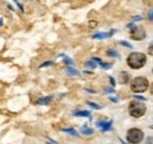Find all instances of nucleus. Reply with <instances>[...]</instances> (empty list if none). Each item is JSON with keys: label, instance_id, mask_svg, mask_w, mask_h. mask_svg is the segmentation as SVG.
I'll list each match as a JSON object with an SVG mask.
<instances>
[{"label": "nucleus", "instance_id": "nucleus-19", "mask_svg": "<svg viewBox=\"0 0 153 144\" xmlns=\"http://www.w3.org/2000/svg\"><path fill=\"white\" fill-rule=\"evenodd\" d=\"M100 66H101L104 69H110V68H111V65H110V63H102V62H101Z\"/></svg>", "mask_w": 153, "mask_h": 144}, {"label": "nucleus", "instance_id": "nucleus-16", "mask_svg": "<svg viewBox=\"0 0 153 144\" xmlns=\"http://www.w3.org/2000/svg\"><path fill=\"white\" fill-rule=\"evenodd\" d=\"M120 45H121V46H125V47H127V48H132V45L128 43V42H126V41H120Z\"/></svg>", "mask_w": 153, "mask_h": 144}, {"label": "nucleus", "instance_id": "nucleus-18", "mask_svg": "<svg viewBox=\"0 0 153 144\" xmlns=\"http://www.w3.org/2000/svg\"><path fill=\"white\" fill-rule=\"evenodd\" d=\"M86 66H87V67H91V68H96L97 67V65L94 63V61H90V62H87Z\"/></svg>", "mask_w": 153, "mask_h": 144}, {"label": "nucleus", "instance_id": "nucleus-7", "mask_svg": "<svg viewBox=\"0 0 153 144\" xmlns=\"http://www.w3.org/2000/svg\"><path fill=\"white\" fill-rule=\"evenodd\" d=\"M51 101H52V96H46V97H41V98H39L37 103L40 104V106H46V104L51 103Z\"/></svg>", "mask_w": 153, "mask_h": 144}, {"label": "nucleus", "instance_id": "nucleus-21", "mask_svg": "<svg viewBox=\"0 0 153 144\" xmlns=\"http://www.w3.org/2000/svg\"><path fill=\"white\" fill-rule=\"evenodd\" d=\"M149 19H150V21H153V10L149 12Z\"/></svg>", "mask_w": 153, "mask_h": 144}, {"label": "nucleus", "instance_id": "nucleus-12", "mask_svg": "<svg viewBox=\"0 0 153 144\" xmlns=\"http://www.w3.org/2000/svg\"><path fill=\"white\" fill-rule=\"evenodd\" d=\"M81 132H82L84 135H92V134H93V130H92V129H90V128L84 126V128L81 129Z\"/></svg>", "mask_w": 153, "mask_h": 144}, {"label": "nucleus", "instance_id": "nucleus-3", "mask_svg": "<svg viewBox=\"0 0 153 144\" xmlns=\"http://www.w3.org/2000/svg\"><path fill=\"white\" fill-rule=\"evenodd\" d=\"M131 89L133 90L134 93H143V91L147 90L149 89V80L143 76L135 77L131 83Z\"/></svg>", "mask_w": 153, "mask_h": 144}, {"label": "nucleus", "instance_id": "nucleus-20", "mask_svg": "<svg viewBox=\"0 0 153 144\" xmlns=\"http://www.w3.org/2000/svg\"><path fill=\"white\" fill-rule=\"evenodd\" d=\"M149 54L153 55V42H151V45H150V47H149Z\"/></svg>", "mask_w": 153, "mask_h": 144}, {"label": "nucleus", "instance_id": "nucleus-5", "mask_svg": "<svg viewBox=\"0 0 153 144\" xmlns=\"http://www.w3.org/2000/svg\"><path fill=\"white\" fill-rule=\"evenodd\" d=\"M131 36L134 40H143V39H145L146 33H145L144 28H141V27H133V28H131Z\"/></svg>", "mask_w": 153, "mask_h": 144}, {"label": "nucleus", "instance_id": "nucleus-11", "mask_svg": "<svg viewBox=\"0 0 153 144\" xmlns=\"http://www.w3.org/2000/svg\"><path fill=\"white\" fill-rule=\"evenodd\" d=\"M62 131H65L67 134H71L73 136H78V132H76L74 129H72V128H65V129H62Z\"/></svg>", "mask_w": 153, "mask_h": 144}, {"label": "nucleus", "instance_id": "nucleus-6", "mask_svg": "<svg viewBox=\"0 0 153 144\" xmlns=\"http://www.w3.org/2000/svg\"><path fill=\"white\" fill-rule=\"evenodd\" d=\"M97 126H99L102 131H107V130L111 129V126H112V121H110V122H98Z\"/></svg>", "mask_w": 153, "mask_h": 144}, {"label": "nucleus", "instance_id": "nucleus-17", "mask_svg": "<svg viewBox=\"0 0 153 144\" xmlns=\"http://www.w3.org/2000/svg\"><path fill=\"white\" fill-rule=\"evenodd\" d=\"M87 104H88L90 107H92V108H94V109H100V108H101L100 106H98V104L93 103V102H87Z\"/></svg>", "mask_w": 153, "mask_h": 144}, {"label": "nucleus", "instance_id": "nucleus-15", "mask_svg": "<svg viewBox=\"0 0 153 144\" xmlns=\"http://www.w3.org/2000/svg\"><path fill=\"white\" fill-rule=\"evenodd\" d=\"M61 57H62V59H64V60H65V61H66L68 65H72V63H73V61H72L70 57H67L66 55H61Z\"/></svg>", "mask_w": 153, "mask_h": 144}, {"label": "nucleus", "instance_id": "nucleus-27", "mask_svg": "<svg viewBox=\"0 0 153 144\" xmlns=\"http://www.w3.org/2000/svg\"><path fill=\"white\" fill-rule=\"evenodd\" d=\"M47 144H51V143H47Z\"/></svg>", "mask_w": 153, "mask_h": 144}, {"label": "nucleus", "instance_id": "nucleus-24", "mask_svg": "<svg viewBox=\"0 0 153 144\" xmlns=\"http://www.w3.org/2000/svg\"><path fill=\"white\" fill-rule=\"evenodd\" d=\"M135 98H138V100H145V97H143V96H135Z\"/></svg>", "mask_w": 153, "mask_h": 144}, {"label": "nucleus", "instance_id": "nucleus-14", "mask_svg": "<svg viewBox=\"0 0 153 144\" xmlns=\"http://www.w3.org/2000/svg\"><path fill=\"white\" fill-rule=\"evenodd\" d=\"M67 73L71 74V75H79V72L74 68H72V67H67Z\"/></svg>", "mask_w": 153, "mask_h": 144}, {"label": "nucleus", "instance_id": "nucleus-13", "mask_svg": "<svg viewBox=\"0 0 153 144\" xmlns=\"http://www.w3.org/2000/svg\"><path fill=\"white\" fill-rule=\"evenodd\" d=\"M107 55H108V56H113V57H120V56H119V53L113 51V49L107 51Z\"/></svg>", "mask_w": 153, "mask_h": 144}, {"label": "nucleus", "instance_id": "nucleus-25", "mask_svg": "<svg viewBox=\"0 0 153 144\" xmlns=\"http://www.w3.org/2000/svg\"><path fill=\"white\" fill-rule=\"evenodd\" d=\"M111 101H113V102H117L118 100H117V98H114V97H111Z\"/></svg>", "mask_w": 153, "mask_h": 144}, {"label": "nucleus", "instance_id": "nucleus-9", "mask_svg": "<svg viewBox=\"0 0 153 144\" xmlns=\"http://www.w3.org/2000/svg\"><path fill=\"white\" fill-rule=\"evenodd\" d=\"M113 33H114V31L108 32V33H97L93 35V39H106V37H110Z\"/></svg>", "mask_w": 153, "mask_h": 144}, {"label": "nucleus", "instance_id": "nucleus-10", "mask_svg": "<svg viewBox=\"0 0 153 144\" xmlns=\"http://www.w3.org/2000/svg\"><path fill=\"white\" fill-rule=\"evenodd\" d=\"M119 79H120V83H127V81H128V74L125 72H123L121 74H120Z\"/></svg>", "mask_w": 153, "mask_h": 144}, {"label": "nucleus", "instance_id": "nucleus-4", "mask_svg": "<svg viewBox=\"0 0 153 144\" xmlns=\"http://www.w3.org/2000/svg\"><path fill=\"white\" fill-rule=\"evenodd\" d=\"M127 141L131 144H139L143 140H144V132L140 130V129H130L128 132H127Z\"/></svg>", "mask_w": 153, "mask_h": 144}, {"label": "nucleus", "instance_id": "nucleus-26", "mask_svg": "<svg viewBox=\"0 0 153 144\" xmlns=\"http://www.w3.org/2000/svg\"><path fill=\"white\" fill-rule=\"evenodd\" d=\"M150 90H151V94L153 95V83H152V86H151V89Z\"/></svg>", "mask_w": 153, "mask_h": 144}, {"label": "nucleus", "instance_id": "nucleus-22", "mask_svg": "<svg viewBox=\"0 0 153 144\" xmlns=\"http://www.w3.org/2000/svg\"><path fill=\"white\" fill-rule=\"evenodd\" d=\"M50 65H52V62H45V63H42L40 67H47V66H50Z\"/></svg>", "mask_w": 153, "mask_h": 144}, {"label": "nucleus", "instance_id": "nucleus-8", "mask_svg": "<svg viewBox=\"0 0 153 144\" xmlns=\"http://www.w3.org/2000/svg\"><path fill=\"white\" fill-rule=\"evenodd\" d=\"M74 116H80V117H91V112L87 110H78L73 112Z\"/></svg>", "mask_w": 153, "mask_h": 144}, {"label": "nucleus", "instance_id": "nucleus-1", "mask_svg": "<svg viewBox=\"0 0 153 144\" xmlns=\"http://www.w3.org/2000/svg\"><path fill=\"white\" fill-rule=\"evenodd\" d=\"M145 63H146V55L143 53L134 52V53H131L127 57V65L132 69H139L144 67Z\"/></svg>", "mask_w": 153, "mask_h": 144}, {"label": "nucleus", "instance_id": "nucleus-2", "mask_svg": "<svg viewBox=\"0 0 153 144\" xmlns=\"http://www.w3.org/2000/svg\"><path fill=\"white\" fill-rule=\"evenodd\" d=\"M128 111H130V115H131L132 117L139 118V117H141V116L145 115V112H146V106H145L143 102L133 101V102L130 103Z\"/></svg>", "mask_w": 153, "mask_h": 144}, {"label": "nucleus", "instance_id": "nucleus-23", "mask_svg": "<svg viewBox=\"0 0 153 144\" xmlns=\"http://www.w3.org/2000/svg\"><path fill=\"white\" fill-rule=\"evenodd\" d=\"M110 81H111L112 86H114V79H113V77H110Z\"/></svg>", "mask_w": 153, "mask_h": 144}]
</instances>
